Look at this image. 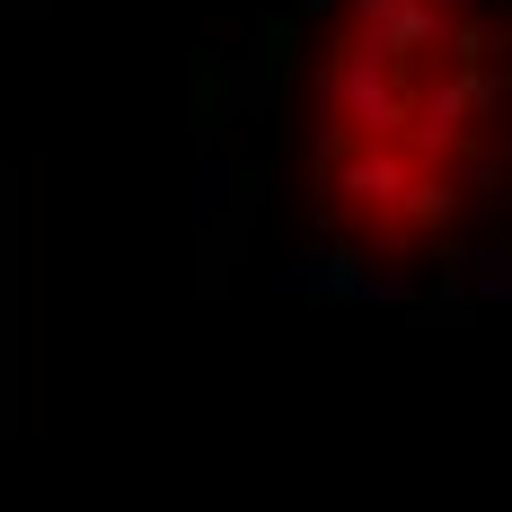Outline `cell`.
I'll return each instance as SVG.
<instances>
[{"instance_id": "cell-1", "label": "cell", "mask_w": 512, "mask_h": 512, "mask_svg": "<svg viewBox=\"0 0 512 512\" xmlns=\"http://www.w3.org/2000/svg\"><path fill=\"white\" fill-rule=\"evenodd\" d=\"M327 212L371 239H415L460 195L477 133V27L460 0H354L327 45Z\"/></svg>"}]
</instances>
